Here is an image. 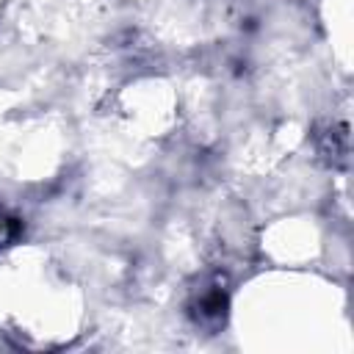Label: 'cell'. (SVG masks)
<instances>
[{
  "instance_id": "2",
  "label": "cell",
  "mask_w": 354,
  "mask_h": 354,
  "mask_svg": "<svg viewBox=\"0 0 354 354\" xmlns=\"http://www.w3.org/2000/svg\"><path fill=\"white\" fill-rule=\"evenodd\" d=\"M0 227H3V221H0Z\"/></svg>"
},
{
  "instance_id": "1",
  "label": "cell",
  "mask_w": 354,
  "mask_h": 354,
  "mask_svg": "<svg viewBox=\"0 0 354 354\" xmlns=\"http://www.w3.org/2000/svg\"><path fill=\"white\" fill-rule=\"evenodd\" d=\"M191 315H194V321L202 324V326H218V324H224V315H227V293H224L218 285L205 288V290L194 299Z\"/></svg>"
}]
</instances>
